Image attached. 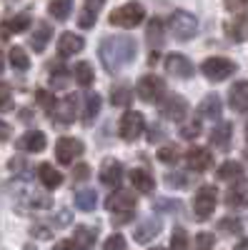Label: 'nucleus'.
<instances>
[{"instance_id": "14", "label": "nucleus", "mask_w": 248, "mask_h": 250, "mask_svg": "<svg viewBox=\"0 0 248 250\" xmlns=\"http://www.w3.org/2000/svg\"><path fill=\"white\" fill-rule=\"evenodd\" d=\"M158 233H160V220L158 218H146L143 223H138V228L133 230V240L135 243H151Z\"/></svg>"}, {"instance_id": "45", "label": "nucleus", "mask_w": 248, "mask_h": 250, "mask_svg": "<svg viewBox=\"0 0 248 250\" xmlns=\"http://www.w3.org/2000/svg\"><path fill=\"white\" fill-rule=\"evenodd\" d=\"M38 100L48 108V113H53V108H55V98H50L45 90H38Z\"/></svg>"}, {"instance_id": "24", "label": "nucleus", "mask_w": 248, "mask_h": 250, "mask_svg": "<svg viewBox=\"0 0 248 250\" xmlns=\"http://www.w3.org/2000/svg\"><path fill=\"white\" fill-rule=\"evenodd\" d=\"M50 35H53V30H50L48 23H38V28H35L33 35H30V48H33L35 53H43L45 45H48V40H50Z\"/></svg>"}, {"instance_id": "16", "label": "nucleus", "mask_w": 248, "mask_h": 250, "mask_svg": "<svg viewBox=\"0 0 248 250\" xmlns=\"http://www.w3.org/2000/svg\"><path fill=\"white\" fill-rule=\"evenodd\" d=\"M120 178H123V165L118 160H113V158L103 160V165H100V180H103V185L113 188V185L120 183Z\"/></svg>"}, {"instance_id": "30", "label": "nucleus", "mask_w": 248, "mask_h": 250, "mask_svg": "<svg viewBox=\"0 0 248 250\" xmlns=\"http://www.w3.org/2000/svg\"><path fill=\"white\" fill-rule=\"evenodd\" d=\"M218 178H221V180H241V178H243L241 163H236V160H225L221 168H218Z\"/></svg>"}, {"instance_id": "3", "label": "nucleus", "mask_w": 248, "mask_h": 250, "mask_svg": "<svg viewBox=\"0 0 248 250\" xmlns=\"http://www.w3.org/2000/svg\"><path fill=\"white\" fill-rule=\"evenodd\" d=\"M168 25H171V33H173V38L176 40H191L196 33H198V20H196V15L193 13H188V10H176L173 15H171V20H168Z\"/></svg>"}, {"instance_id": "17", "label": "nucleus", "mask_w": 248, "mask_h": 250, "mask_svg": "<svg viewBox=\"0 0 248 250\" xmlns=\"http://www.w3.org/2000/svg\"><path fill=\"white\" fill-rule=\"evenodd\" d=\"M103 3H106V0H86V8H83V13H80V18H78V25H80L83 30H88V28L95 25Z\"/></svg>"}, {"instance_id": "4", "label": "nucleus", "mask_w": 248, "mask_h": 250, "mask_svg": "<svg viewBox=\"0 0 248 250\" xmlns=\"http://www.w3.org/2000/svg\"><path fill=\"white\" fill-rule=\"evenodd\" d=\"M143 18H146V10H143L140 3H126V5H120L118 10L111 13V25L115 28H133L138 23H143Z\"/></svg>"}, {"instance_id": "34", "label": "nucleus", "mask_w": 248, "mask_h": 250, "mask_svg": "<svg viewBox=\"0 0 248 250\" xmlns=\"http://www.w3.org/2000/svg\"><path fill=\"white\" fill-rule=\"evenodd\" d=\"M98 113H100V95L90 93V95L86 98V113H83V123L90 125V123L98 118Z\"/></svg>"}, {"instance_id": "7", "label": "nucleus", "mask_w": 248, "mask_h": 250, "mask_svg": "<svg viewBox=\"0 0 248 250\" xmlns=\"http://www.w3.org/2000/svg\"><path fill=\"white\" fill-rule=\"evenodd\" d=\"M135 93L140 100H146V103H156L163 98L165 93V83L158 78V75H143L138 80V85H135Z\"/></svg>"}, {"instance_id": "52", "label": "nucleus", "mask_w": 248, "mask_h": 250, "mask_svg": "<svg viewBox=\"0 0 248 250\" xmlns=\"http://www.w3.org/2000/svg\"><path fill=\"white\" fill-rule=\"evenodd\" d=\"M236 250H248V238H243V240L236 245Z\"/></svg>"}, {"instance_id": "39", "label": "nucleus", "mask_w": 248, "mask_h": 250, "mask_svg": "<svg viewBox=\"0 0 248 250\" xmlns=\"http://www.w3.org/2000/svg\"><path fill=\"white\" fill-rule=\"evenodd\" d=\"M128 100H131V90L128 88L111 90V103H113V105H128Z\"/></svg>"}, {"instance_id": "6", "label": "nucleus", "mask_w": 248, "mask_h": 250, "mask_svg": "<svg viewBox=\"0 0 248 250\" xmlns=\"http://www.w3.org/2000/svg\"><path fill=\"white\" fill-rule=\"evenodd\" d=\"M193 210L198 220H208L216 210V188L213 185H203L198 188V193L193 198Z\"/></svg>"}, {"instance_id": "2", "label": "nucleus", "mask_w": 248, "mask_h": 250, "mask_svg": "<svg viewBox=\"0 0 248 250\" xmlns=\"http://www.w3.org/2000/svg\"><path fill=\"white\" fill-rule=\"evenodd\" d=\"M106 210H111V215L118 220V223H126L133 218L135 213V198L133 193L128 190H113L106 200Z\"/></svg>"}, {"instance_id": "43", "label": "nucleus", "mask_w": 248, "mask_h": 250, "mask_svg": "<svg viewBox=\"0 0 248 250\" xmlns=\"http://www.w3.org/2000/svg\"><path fill=\"white\" fill-rule=\"evenodd\" d=\"M8 110H13V95L5 88H0V113H8Z\"/></svg>"}, {"instance_id": "46", "label": "nucleus", "mask_w": 248, "mask_h": 250, "mask_svg": "<svg viewBox=\"0 0 248 250\" xmlns=\"http://www.w3.org/2000/svg\"><path fill=\"white\" fill-rule=\"evenodd\" d=\"M88 175H90L88 165H75V170H73V178H75V180H86Z\"/></svg>"}, {"instance_id": "47", "label": "nucleus", "mask_w": 248, "mask_h": 250, "mask_svg": "<svg viewBox=\"0 0 248 250\" xmlns=\"http://www.w3.org/2000/svg\"><path fill=\"white\" fill-rule=\"evenodd\" d=\"M165 183H168V185H178V188H183V185H185V178H183V175H178V173H168V175H165Z\"/></svg>"}, {"instance_id": "33", "label": "nucleus", "mask_w": 248, "mask_h": 250, "mask_svg": "<svg viewBox=\"0 0 248 250\" xmlns=\"http://www.w3.org/2000/svg\"><path fill=\"white\" fill-rule=\"evenodd\" d=\"M8 60H10V65L15 68V70H28L30 68V58H28V53L23 50V48H10V53H8Z\"/></svg>"}, {"instance_id": "19", "label": "nucleus", "mask_w": 248, "mask_h": 250, "mask_svg": "<svg viewBox=\"0 0 248 250\" xmlns=\"http://www.w3.org/2000/svg\"><path fill=\"white\" fill-rule=\"evenodd\" d=\"M131 183H133L135 190L143 193V195H148V193L156 190V180H153V175H151L148 170H143V168L131 170Z\"/></svg>"}, {"instance_id": "25", "label": "nucleus", "mask_w": 248, "mask_h": 250, "mask_svg": "<svg viewBox=\"0 0 248 250\" xmlns=\"http://www.w3.org/2000/svg\"><path fill=\"white\" fill-rule=\"evenodd\" d=\"M231 135H233V125L231 123H221V125H216V128L211 130V143L216 145V148L225 150V148H228Z\"/></svg>"}, {"instance_id": "40", "label": "nucleus", "mask_w": 248, "mask_h": 250, "mask_svg": "<svg viewBox=\"0 0 248 250\" xmlns=\"http://www.w3.org/2000/svg\"><path fill=\"white\" fill-rule=\"evenodd\" d=\"M103 250H126V238L120 233H113L106 243H103Z\"/></svg>"}, {"instance_id": "27", "label": "nucleus", "mask_w": 248, "mask_h": 250, "mask_svg": "<svg viewBox=\"0 0 248 250\" xmlns=\"http://www.w3.org/2000/svg\"><path fill=\"white\" fill-rule=\"evenodd\" d=\"M38 175H40V183H43L45 188H50V190L63 183V175H60V170H55L50 163H43V165H40V168H38Z\"/></svg>"}, {"instance_id": "38", "label": "nucleus", "mask_w": 248, "mask_h": 250, "mask_svg": "<svg viewBox=\"0 0 248 250\" xmlns=\"http://www.w3.org/2000/svg\"><path fill=\"white\" fill-rule=\"evenodd\" d=\"M213 243H216V238H213V233H198L196 238H193V250H213Z\"/></svg>"}, {"instance_id": "8", "label": "nucleus", "mask_w": 248, "mask_h": 250, "mask_svg": "<svg viewBox=\"0 0 248 250\" xmlns=\"http://www.w3.org/2000/svg\"><path fill=\"white\" fill-rule=\"evenodd\" d=\"M80 155H83V143L80 140H75V138H60L55 143V158H58V163L70 165Z\"/></svg>"}, {"instance_id": "18", "label": "nucleus", "mask_w": 248, "mask_h": 250, "mask_svg": "<svg viewBox=\"0 0 248 250\" xmlns=\"http://www.w3.org/2000/svg\"><path fill=\"white\" fill-rule=\"evenodd\" d=\"M83 45H86V43H83L80 35H75V33H63V35H60V40H58V53L63 55V58H68V55L80 53Z\"/></svg>"}, {"instance_id": "31", "label": "nucleus", "mask_w": 248, "mask_h": 250, "mask_svg": "<svg viewBox=\"0 0 248 250\" xmlns=\"http://www.w3.org/2000/svg\"><path fill=\"white\" fill-rule=\"evenodd\" d=\"M148 43H151V48H153V55H156V50L163 45V23L158 18H153L151 23H148Z\"/></svg>"}, {"instance_id": "12", "label": "nucleus", "mask_w": 248, "mask_h": 250, "mask_svg": "<svg viewBox=\"0 0 248 250\" xmlns=\"http://www.w3.org/2000/svg\"><path fill=\"white\" fill-rule=\"evenodd\" d=\"M185 163H188V168L196 170V173H205L213 165V155L211 150L205 148H198V145H193V148L185 153Z\"/></svg>"}, {"instance_id": "20", "label": "nucleus", "mask_w": 248, "mask_h": 250, "mask_svg": "<svg viewBox=\"0 0 248 250\" xmlns=\"http://www.w3.org/2000/svg\"><path fill=\"white\" fill-rule=\"evenodd\" d=\"M228 103H231V108L238 110V113L248 110V80H241V83H236V85L231 88Z\"/></svg>"}, {"instance_id": "37", "label": "nucleus", "mask_w": 248, "mask_h": 250, "mask_svg": "<svg viewBox=\"0 0 248 250\" xmlns=\"http://www.w3.org/2000/svg\"><path fill=\"white\" fill-rule=\"evenodd\" d=\"M171 250H188V233L183 228H176L171 235Z\"/></svg>"}, {"instance_id": "48", "label": "nucleus", "mask_w": 248, "mask_h": 250, "mask_svg": "<svg viewBox=\"0 0 248 250\" xmlns=\"http://www.w3.org/2000/svg\"><path fill=\"white\" fill-rule=\"evenodd\" d=\"M33 235H35V238H43V240H45V238H50L53 233L48 230L45 225H35V228H33Z\"/></svg>"}, {"instance_id": "9", "label": "nucleus", "mask_w": 248, "mask_h": 250, "mask_svg": "<svg viewBox=\"0 0 248 250\" xmlns=\"http://www.w3.org/2000/svg\"><path fill=\"white\" fill-rule=\"evenodd\" d=\"M160 115H163L165 120L180 123L185 115H188V103H185L180 95H168V98L160 103Z\"/></svg>"}, {"instance_id": "21", "label": "nucleus", "mask_w": 248, "mask_h": 250, "mask_svg": "<svg viewBox=\"0 0 248 250\" xmlns=\"http://www.w3.org/2000/svg\"><path fill=\"white\" fill-rule=\"evenodd\" d=\"M95 238H98L95 228L80 225V228H75V233H73V245H75V250H90Z\"/></svg>"}, {"instance_id": "35", "label": "nucleus", "mask_w": 248, "mask_h": 250, "mask_svg": "<svg viewBox=\"0 0 248 250\" xmlns=\"http://www.w3.org/2000/svg\"><path fill=\"white\" fill-rule=\"evenodd\" d=\"M73 78L78 80V85L88 88L90 83H93V68H90V62H78V65L73 68Z\"/></svg>"}, {"instance_id": "13", "label": "nucleus", "mask_w": 248, "mask_h": 250, "mask_svg": "<svg viewBox=\"0 0 248 250\" xmlns=\"http://www.w3.org/2000/svg\"><path fill=\"white\" fill-rule=\"evenodd\" d=\"M50 118L58 120V123H73V118H75V95H66L63 100H55V108H53Z\"/></svg>"}, {"instance_id": "41", "label": "nucleus", "mask_w": 248, "mask_h": 250, "mask_svg": "<svg viewBox=\"0 0 248 250\" xmlns=\"http://www.w3.org/2000/svg\"><path fill=\"white\" fill-rule=\"evenodd\" d=\"M156 208H158V210H163V213H180L183 203L180 200H158Z\"/></svg>"}, {"instance_id": "42", "label": "nucleus", "mask_w": 248, "mask_h": 250, "mask_svg": "<svg viewBox=\"0 0 248 250\" xmlns=\"http://www.w3.org/2000/svg\"><path fill=\"white\" fill-rule=\"evenodd\" d=\"M158 158H160L163 163H176V160H178V150L171 148V145H165V148L158 150Z\"/></svg>"}, {"instance_id": "5", "label": "nucleus", "mask_w": 248, "mask_h": 250, "mask_svg": "<svg viewBox=\"0 0 248 250\" xmlns=\"http://www.w3.org/2000/svg\"><path fill=\"white\" fill-rule=\"evenodd\" d=\"M201 70H203V75L208 78V80H213V83H221V80H225V78H231L233 73H236V65L228 60V58H208L201 65Z\"/></svg>"}, {"instance_id": "11", "label": "nucleus", "mask_w": 248, "mask_h": 250, "mask_svg": "<svg viewBox=\"0 0 248 250\" xmlns=\"http://www.w3.org/2000/svg\"><path fill=\"white\" fill-rule=\"evenodd\" d=\"M165 70H168L171 75H176V78H180V80H188V78H193V62L185 58V55H180V53H173V55H168L165 58Z\"/></svg>"}, {"instance_id": "54", "label": "nucleus", "mask_w": 248, "mask_h": 250, "mask_svg": "<svg viewBox=\"0 0 248 250\" xmlns=\"http://www.w3.org/2000/svg\"><path fill=\"white\" fill-rule=\"evenodd\" d=\"M246 138H248V125H246Z\"/></svg>"}, {"instance_id": "32", "label": "nucleus", "mask_w": 248, "mask_h": 250, "mask_svg": "<svg viewBox=\"0 0 248 250\" xmlns=\"http://www.w3.org/2000/svg\"><path fill=\"white\" fill-rule=\"evenodd\" d=\"M48 10H50V15L55 20H68L70 10H73V0H50Z\"/></svg>"}, {"instance_id": "1", "label": "nucleus", "mask_w": 248, "mask_h": 250, "mask_svg": "<svg viewBox=\"0 0 248 250\" xmlns=\"http://www.w3.org/2000/svg\"><path fill=\"white\" fill-rule=\"evenodd\" d=\"M98 55H100L103 68H106L111 75H115L135 60L138 45H135V40L131 35H106L100 40Z\"/></svg>"}, {"instance_id": "50", "label": "nucleus", "mask_w": 248, "mask_h": 250, "mask_svg": "<svg viewBox=\"0 0 248 250\" xmlns=\"http://www.w3.org/2000/svg\"><path fill=\"white\" fill-rule=\"evenodd\" d=\"M8 138H10V125L0 120V143H3V140H8Z\"/></svg>"}, {"instance_id": "29", "label": "nucleus", "mask_w": 248, "mask_h": 250, "mask_svg": "<svg viewBox=\"0 0 248 250\" xmlns=\"http://www.w3.org/2000/svg\"><path fill=\"white\" fill-rule=\"evenodd\" d=\"M30 28V15L28 13H20V15H15L10 23H3V35H10V33H25Z\"/></svg>"}, {"instance_id": "26", "label": "nucleus", "mask_w": 248, "mask_h": 250, "mask_svg": "<svg viewBox=\"0 0 248 250\" xmlns=\"http://www.w3.org/2000/svg\"><path fill=\"white\" fill-rule=\"evenodd\" d=\"M198 115H201V118H208V120L218 118V115H221V98H218L216 93H213V95H205L203 103L198 105Z\"/></svg>"}, {"instance_id": "53", "label": "nucleus", "mask_w": 248, "mask_h": 250, "mask_svg": "<svg viewBox=\"0 0 248 250\" xmlns=\"http://www.w3.org/2000/svg\"><path fill=\"white\" fill-rule=\"evenodd\" d=\"M0 73H3V58H0Z\"/></svg>"}, {"instance_id": "44", "label": "nucleus", "mask_w": 248, "mask_h": 250, "mask_svg": "<svg viewBox=\"0 0 248 250\" xmlns=\"http://www.w3.org/2000/svg\"><path fill=\"white\" fill-rule=\"evenodd\" d=\"M198 133H201L198 123H185L183 128H180V135H183L185 140H191V138H198Z\"/></svg>"}, {"instance_id": "28", "label": "nucleus", "mask_w": 248, "mask_h": 250, "mask_svg": "<svg viewBox=\"0 0 248 250\" xmlns=\"http://www.w3.org/2000/svg\"><path fill=\"white\" fill-rule=\"evenodd\" d=\"M95 203H98V195H95V190H90V188H83V190L75 193V205L83 213H93Z\"/></svg>"}, {"instance_id": "23", "label": "nucleus", "mask_w": 248, "mask_h": 250, "mask_svg": "<svg viewBox=\"0 0 248 250\" xmlns=\"http://www.w3.org/2000/svg\"><path fill=\"white\" fill-rule=\"evenodd\" d=\"M228 38L236 40V43H243V40H248V8L228 25Z\"/></svg>"}, {"instance_id": "22", "label": "nucleus", "mask_w": 248, "mask_h": 250, "mask_svg": "<svg viewBox=\"0 0 248 250\" xmlns=\"http://www.w3.org/2000/svg\"><path fill=\"white\" fill-rule=\"evenodd\" d=\"M45 133H40V130H30L23 135V140H20V148L28 150V153H43L45 150Z\"/></svg>"}, {"instance_id": "36", "label": "nucleus", "mask_w": 248, "mask_h": 250, "mask_svg": "<svg viewBox=\"0 0 248 250\" xmlns=\"http://www.w3.org/2000/svg\"><path fill=\"white\" fill-rule=\"evenodd\" d=\"M218 230H221L223 235H238V233L243 230V225H241L238 218H223V220L218 223Z\"/></svg>"}, {"instance_id": "15", "label": "nucleus", "mask_w": 248, "mask_h": 250, "mask_svg": "<svg viewBox=\"0 0 248 250\" xmlns=\"http://www.w3.org/2000/svg\"><path fill=\"white\" fill-rule=\"evenodd\" d=\"M225 205L228 208H246L248 205V180H238L236 185L228 188V193H225Z\"/></svg>"}, {"instance_id": "49", "label": "nucleus", "mask_w": 248, "mask_h": 250, "mask_svg": "<svg viewBox=\"0 0 248 250\" xmlns=\"http://www.w3.org/2000/svg\"><path fill=\"white\" fill-rule=\"evenodd\" d=\"M160 138H163V130L158 128V125H153V128L148 130V140H151V143H158Z\"/></svg>"}, {"instance_id": "10", "label": "nucleus", "mask_w": 248, "mask_h": 250, "mask_svg": "<svg viewBox=\"0 0 248 250\" xmlns=\"http://www.w3.org/2000/svg\"><path fill=\"white\" fill-rule=\"evenodd\" d=\"M118 128H120V138H123V140H128V143L135 140V138L143 133V115H140L138 110H128L126 115L120 118Z\"/></svg>"}, {"instance_id": "51", "label": "nucleus", "mask_w": 248, "mask_h": 250, "mask_svg": "<svg viewBox=\"0 0 248 250\" xmlns=\"http://www.w3.org/2000/svg\"><path fill=\"white\" fill-rule=\"evenodd\" d=\"M53 250H75V245H73V240H60Z\"/></svg>"}, {"instance_id": "55", "label": "nucleus", "mask_w": 248, "mask_h": 250, "mask_svg": "<svg viewBox=\"0 0 248 250\" xmlns=\"http://www.w3.org/2000/svg\"><path fill=\"white\" fill-rule=\"evenodd\" d=\"M153 250H158V248H153Z\"/></svg>"}]
</instances>
